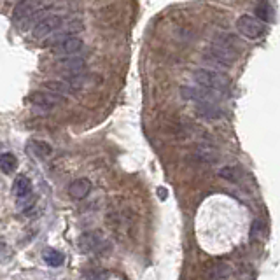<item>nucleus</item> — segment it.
Masks as SVG:
<instances>
[{"mask_svg": "<svg viewBox=\"0 0 280 280\" xmlns=\"http://www.w3.org/2000/svg\"><path fill=\"white\" fill-rule=\"evenodd\" d=\"M233 41V37H228V41H226V37H217L215 41H212L210 51L205 55V60H209L212 65H217L221 68L233 65L237 56H238V51H237Z\"/></svg>", "mask_w": 280, "mask_h": 280, "instance_id": "obj_1", "label": "nucleus"}, {"mask_svg": "<svg viewBox=\"0 0 280 280\" xmlns=\"http://www.w3.org/2000/svg\"><path fill=\"white\" fill-rule=\"evenodd\" d=\"M196 84L203 89H210V91L222 93L228 86H230V77L224 72L210 70V68H203V70H196L193 74Z\"/></svg>", "mask_w": 280, "mask_h": 280, "instance_id": "obj_2", "label": "nucleus"}, {"mask_svg": "<svg viewBox=\"0 0 280 280\" xmlns=\"http://www.w3.org/2000/svg\"><path fill=\"white\" fill-rule=\"evenodd\" d=\"M237 30L251 41H256L266 34V26L259 20H256L254 16H249V14H243L237 20Z\"/></svg>", "mask_w": 280, "mask_h": 280, "instance_id": "obj_3", "label": "nucleus"}, {"mask_svg": "<svg viewBox=\"0 0 280 280\" xmlns=\"http://www.w3.org/2000/svg\"><path fill=\"white\" fill-rule=\"evenodd\" d=\"M62 25H63V20L60 16H46L35 23L34 30H32V35H34V39H39V41H42V39L46 41V39L51 37L55 32H58Z\"/></svg>", "mask_w": 280, "mask_h": 280, "instance_id": "obj_4", "label": "nucleus"}, {"mask_svg": "<svg viewBox=\"0 0 280 280\" xmlns=\"http://www.w3.org/2000/svg\"><path fill=\"white\" fill-rule=\"evenodd\" d=\"M107 238L104 237V233L100 231H89V233H84L79 237L77 240V247H79L81 252H96L107 247Z\"/></svg>", "mask_w": 280, "mask_h": 280, "instance_id": "obj_5", "label": "nucleus"}, {"mask_svg": "<svg viewBox=\"0 0 280 280\" xmlns=\"http://www.w3.org/2000/svg\"><path fill=\"white\" fill-rule=\"evenodd\" d=\"M28 102L35 107H41V109H53L56 105H60L63 102V98L53 95V93H46V91H34L30 93Z\"/></svg>", "mask_w": 280, "mask_h": 280, "instance_id": "obj_6", "label": "nucleus"}, {"mask_svg": "<svg viewBox=\"0 0 280 280\" xmlns=\"http://www.w3.org/2000/svg\"><path fill=\"white\" fill-rule=\"evenodd\" d=\"M53 7V4H49V2H30V0H25V2H20V4L16 5V9H14V18L16 20H26L28 16H32L34 13H37V11H46V9Z\"/></svg>", "mask_w": 280, "mask_h": 280, "instance_id": "obj_7", "label": "nucleus"}, {"mask_svg": "<svg viewBox=\"0 0 280 280\" xmlns=\"http://www.w3.org/2000/svg\"><path fill=\"white\" fill-rule=\"evenodd\" d=\"M83 41H81L77 35H72V37H67L65 41H62L60 44H56L53 47V53L60 56H74L75 53H79L83 49Z\"/></svg>", "mask_w": 280, "mask_h": 280, "instance_id": "obj_8", "label": "nucleus"}, {"mask_svg": "<svg viewBox=\"0 0 280 280\" xmlns=\"http://www.w3.org/2000/svg\"><path fill=\"white\" fill-rule=\"evenodd\" d=\"M91 193V180L89 179H77L68 186V196L72 200H84Z\"/></svg>", "mask_w": 280, "mask_h": 280, "instance_id": "obj_9", "label": "nucleus"}, {"mask_svg": "<svg viewBox=\"0 0 280 280\" xmlns=\"http://www.w3.org/2000/svg\"><path fill=\"white\" fill-rule=\"evenodd\" d=\"M56 67H60V70L67 72L70 77H75V75L79 74V72H83V68L86 67V62H84L83 58L68 56L67 60H62V62L56 65Z\"/></svg>", "mask_w": 280, "mask_h": 280, "instance_id": "obj_10", "label": "nucleus"}, {"mask_svg": "<svg viewBox=\"0 0 280 280\" xmlns=\"http://www.w3.org/2000/svg\"><path fill=\"white\" fill-rule=\"evenodd\" d=\"M196 114L201 117H207V119H217V117L224 116V112L217 104H196Z\"/></svg>", "mask_w": 280, "mask_h": 280, "instance_id": "obj_11", "label": "nucleus"}, {"mask_svg": "<svg viewBox=\"0 0 280 280\" xmlns=\"http://www.w3.org/2000/svg\"><path fill=\"white\" fill-rule=\"evenodd\" d=\"M32 191V182L26 175H18L14 179V184H13V194L18 198H25L30 194Z\"/></svg>", "mask_w": 280, "mask_h": 280, "instance_id": "obj_12", "label": "nucleus"}, {"mask_svg": "<svg viewBox=\"0 0 280 280\" xmlns=\"http://www.w3.org/2000/svg\"><path fill=\"white\" fill-rule=\"evenodd\" d=\"M28 154H34L37 158H49L53 154V147L49 146L47 142H41V140H34V142L28 144Z\"/></svg>", "mask_w": 280, "mask_h": 280, "instance_id": "obj_13", "label": "nucleus"}, {"mask_svg": "<svg viewBox=\"0 0 280 280\" xmlns=\"http://www.w3.org/2000/svg\"><path fill=\"white\" fill-rule=\"evenodd\" d=\"M44 89H47V91H51L56 96H63V95H68V93L75 91L70 84L63 83V81H47V83H44Z\"/></svg>", "mask_w": 280, "mask_h": 280, "instance_id": "obj_14", "label": "nucleus"}, {"mask_svg": "<svg viewBox=\"0 0 280 280\" xmlns=\"http://www.w3.org/2000/svg\"><path fill=\"white\" fill-rule=\"evenodd\" d=\"M256 20H259L261 23H272L273 21V5L268 4V2H261V4L256 5Z\"/></svg>", "mask_w": 280, "mask_h": 280, "instance_id": "obj_15", "label": "nucleus"}, {"mask_svg": "<svg viewBox=\"0 0 280 280\" xmlns=\"http://www.w3.org/2000/svg\"><path fill=\"white\" fill-rule=\"evenodd\" d=\"M42 258H44V261L53 268H58L65 263V254H63L62 251H56V249H46L44 254H42Z\"/></svg>", "mask_w": 280, "mask_h": 280, "instance_id": "obj_16", "label": "nucleus"}, {"mask_svg": "<svg viewBox=\"0 0 280 280\" xmlns=\"http://www.w3.org/2000/svg\"><path fill=\"white\" fill-rule=\"evenodd\" d=\"M18 167V159L14 154L11 152H4V154H0V170L4 172V173H13Z\"/></svg>", "mask_w": 280, "mask_h": 280, "instance_id": "obj_17", "label": "nucleus"}, {"mask_svg": "<svg viewBox=\"0 0 280 280\" xmlns=\"http://www.w3.org/2000/svg\"><path fill=\"white\" fill-rule=\"evenodd\" d=\"M231 270L228 264H217V266L214 268L212 272H210V279L209 280H219V279H224L226 275H230Z\"/></svg>", "mask_w": 280, "mask_h": 280, "instance_id": "obj_18", "label": "nucleus"}, {"mask_svg": "<svg viewBox=\"0 0 280 280\" xmlns=\"http://www.w3.org/2000/svg\"><path fill=\"white\" fill-rule=\"evenodd\" d=\"M238 173H240V170L238 168H235V167H226L219 172V175L224 177V179H228V180H231V182H238Z\"/></svg>", "mask_w": 280, "mask_h": 280, "instance_id": "obj_19", "label": "nucleus"}, {"mask_svg": "<svg viewBox=\"0 0 280 280\" xmlns=\"http://www.w3.org/2000/svg\"><path fill=\"white\" fill-rule=\"evenodd\" d=\"M165 193H167V191H165L163 188H159V198H161V200H165V198H167V194H165Z\"/></svg>", "mask_w": 280, "mask_h": 280, "instance_id": "obj_20", "label": "nucleus"}]
</instances>
